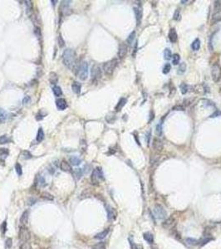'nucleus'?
Returning <instances> with one entry per match:
<instances>
[{
    "label": "nucleus",
    "mask_w": 221,
    "mask_h": 249,
    "mask_svg": "<svg viewBox=\"0 0 221 249\" xmlns=\"http://www.w3.org/2000/svg\"><path fill=\"white\" fill-rule=\"evenodd\" d=\"M62 62H63V64L68 69L75 70L76 66H78L75 51L70 48L64 50L62 53Z\"/></svg>",
    "instance_id": "1"
},
{
    "label": "nucleus",
    "mask_w": 221,
    "mask_h": 249,
    "mask_svg": "<svg viewBox=\"0 0 221 249\" xmlns=\"http://www.w3.org/2000/svg\"><path fill=\"white\" fill-rule=\"evenodd\" d=\"M75 70H76V75H78V77L81 81H85L87 79V76H88V64H87V62H81L79 64H78Z\"/></svg>",
    "instance_id": "2"
},
{
    "label": "nucleus",
    "mask_w": 221,
    "mask_h": 249,
    "mask_svg": "<svg viewBox=\"0 0 221 249\" xmlns=\"http://www.w3.org/2000/svg\"><path fill=\"white\" fill-rule=\"evenodd\" d=\"M104 180V176H103V173L102 170H101V168H97L92 171V176H91V181H92V184L94 185H97L99 184L101 180Z\"/></svg>",
    "instance_id": "3"
},
{
    "label": "nucleus",
    "mask_w": 221,
    "mask_h": 249,
    "mask_svg": "<svg viewBox=\"0 0 221 249\" xmlns=\"http://www.w3.org/2000/svg\"><path fill=\"white\" fill-rule=\"evenodd\" d=\"M117 65V59H112V60H111L109 62H107L103 65L104 72L106 73L107 75H109V76L111 75L112 73H113Z\"/></svg>",
    "instance_id": "4"
},
{
    "label": "nucleus",
    "mask_w": 221,
    "mask_h": 249,
    "mask_svg": "<svg viewBox=\"0 0 221 249\" xmlns=\"http://www.w3.org/2000/svg\"><path fill=\"white\" fill-rule=\"evenodd\" d=\"M212 79L215 82H219L221 79V66L218 63H215L211 68Z\"/></svg>",
    "instance_id": "5"
},
{
    "label": "nucleus",
    "mask_w": 221,
    "mask_h": 249,
    "mask_svg": "<svg viewBox=\"0 0 221 249\" xmlns=\"http://www.w3.org/2000/svg\"><path fill=\"white\" fill-rule=\"evenodd\" d=\"M18 237H19V239L21 241L23 242V243L28 242L29 239L31 238V234H30L28 228L26 227L25 226H21L20 229H19Z\"/></svg>",
    "instance_id": "6"
},
{
    "label": "nucleus",
    "mask_w": 221,
    "mask_h": 249,
    "mask_svg": "<svg viewBox=\"0 0 221 249\" xmlns=\"http://www.w3.org/2000/svg\"><path fill=\"white\" fill-rule=\"evenodd\" d=\"M154 215L157 219H164L166 217V212L162 206L159 204H156L153 209Z\"/></svg>",
    "instance_id": "7"
},
{
    "label": "nucleus",
    "mask_w": 221,
    "mask_h": 249,
    "mask_svg": "<svg viewBox=\"0 0 221 249\" xmlns=\"http://www.w3.org/2000/svg\"><path fill=\"white\" fill-rule=\"evenodd\" d=\"M101 77V70L98 65H94L92 68V81H97Z\"/></svg>",
    "instance_id": "8"
},
{
    "label": "nucleus",
    "mask_w": 221,
    "mask_h": 249,
    "mask_svg": "<svg viewBox=\"0 0 221 249\" xmlns=\"http://www.w3.org/2000/svg\"><path fill=\"white\" fill-rule=\"evenodd\" d=\"M153 149L156 150L157 152H161L163 150V142L162 140H160L159 138H155L153 140V144H152Z\"/></svg>",
    "instance_id": "9"
},
{
    "label": "nucleus",
    "mask_w": 221,
    "mask_h": 249,
    "mask_svg": "<svg viewBox=\"0 0 221 249\" xmlns=\"http://www.w3.org/2000/svg\"><path fill=\"white\" fill-rule=\"evenodd\" d=\"M127 45L126 43H121L120 46H119V50H118V57L119 58H124L126 57V53H127Z\"/></svg>",
    "instance_id": "10"
},
{
    "label": "nucleus",
    "mask_w": 221,
    "mask_h": 249,
    "mask_svg": "<svg viewBox=\"0 0 221 249\" xmlns=\"http://www.w3.org/2000/svg\"><path fill=\"white\" fill-rule=\"evenodd\" d=\"M175 218H173V217H170V218H168L166 220L164 221V223H162V226H163L164 228L169 229V228H171V227L175 225Z\"/></svg>",
    "instance_id": "11"
},
{
    "label": "nucleus",
    "mask_w": 221,
    "mask_h": 249,
    "mask_svg": "<svg viewBox=\"0 0 221 249\" xmlns=\"http://www.w3.org/2000/svg\"><path fill=\"white\" fill-rule=\"evenodd\" d=\"M56 106H57L58 110L63 111L68 107V104H66V101L65 99H63V98H59V99L56 101Z\"/></svg>",
    "instance_id": "12"
},
{
    "label": "nucleus",
    "mask_w": 221,
    "mask_h": 249,
    "mask_svg": "<svg viewBox=\"0 0 221 249\" xmlns=\"http://www.w3.org/2000/svg\"><path fill=\"white\" fill-rule=\"evenodd\" d=\"M134 13L136 19V23H137V25H140L142 18V10L140 7H136V8H134Z\"/></svg>",
    "instance_id": "13"
},
{
    "label": "nucleus",
    "mask_w": 221,
    "mask_h": 249,
    "mask_svg": "<svg viewBox=\"0 0 221 249\" xmlns=\"http://www.w3.org/2000/svg\"><path fill=\"white\" fill-rule=\"evenodd\" d=\"M60 169L62 171L66 172V173H70V172L72 171V166L70 165V164L68 162H66V160H62L60 163Z\"/></svg>",
    "instance_id": "14"
},
{
    "label": "nucleus",
    "mask_w": 221,
    "mask_h": 249,
    "mask_svg": "<svg viewBox=\"0 0 221 249\" xmlns=\"http://www.w3.org/2000/svg\"><path fill=\"white\" fill-rule=\"evenodd\" d=\"M107 218L109 220H114L117 216V212L115 208H111L110 206H107Z\"/></svg>",
    "instance_id": "15"
},
{
    "label": "nucleus",
    "mask_w": 221,
    "mask_h": 249,
    "mask_svg": "<svg viewBox=\"0 0 221 249\" xmlns=\"http://www.w3.org/2000/svg\"><path fill=\"white\" fill-rule=\"evenodd\" d=\"M169 39L171 43H175L177 41V33L175 29L171 28L169 32Z\"/></svg>",
    "instance_id": "16"
},
{
    "label": "nucleus",
    "mask_w": 221,
    "mask_h": 249,
    "mask_svg": "<svg viewBox=\"0 0 221 249\" xmlns=\"http://www.w3.org/2000/svg\"><path fill=\"white\" fill-rule=\"evenodd\" d=\"M49 82H50L51 84H53V85H56L57 83L58 76L57 75V73H55L53 72H50V74H49Z\"/></svg>",
    "instance_id": "17"
},
{
    "label": "nucleus",
    "mask_w": 221,
    "mask_h": 249,
    "mask_svg": "<svg viewBox=\"0 0 221 249\" xmlns=\"http://www.w3.org/2000/svg\"><path fill=\"white\" fill-rule=\"evenodd\" d=\"M81 88H82V86H81V84L78 82H74L72 84V92L76 94H80Z\"/></svg>",
    "instance_id": "18"
},
{
    "label": "nucleus",
    "mask_w": 221,
    "mask_h": 249,
    "mask_svg": "<svg viewBox=\"0 0 221 249\" xmlns=\"http://www.w3.org/2000/svg\"><path fill=\"white\" fill-rule=\"evenodd\" d=\"M126 101H127V100H126V98H121L120 101H118V103L117 105V106H116L115 110L117 111H120L122 108L124 107L125 105L126 104Z\"/></svg>",
    "instance_id": "19"
},
{
    "label": "nucleus",
    "mask_w": 221,
    "mask_h": 249,
    "mask_svg": "<svg viewBox=\"0 0 221 249\" xmlns=\"http://www.w3.org/2000/svg\"><path fill=\"white\" fill-rule=\"evenodd\" d=\"M108 233H109V228H107V229H105L104 231H102V232L97 233L96 236L94 237V238H96V239H99V240L104 239V238L107 236Z\"/></svg>",
    "instance_id": "20"
},
{
    "label": "nucleus",
    "mask_w": 221,
    "mask_h": 249,
    "mask_svg": "<svg viewBox=\"0 0 221 249\" xmlns=\"http://www.w3.org/2000/svg\"><path fill=\"white\" fill-rule=\"evenodd\" d=\"M69 161H70V163L74 166H78L82 163V160L78 156H71L69 159Z\"/></svg>",
    "instance_id": "21"
},
{
    "label": "nucleus",
    "mask_w": 221,
    "mask_h": 249,
    "mask_svg": "<svg viewBox=\"0 0 221 249\" xmlns=\"http://www.w3.org/2000/svg\"><path fill=\"white\" fill-rule=\"evenodd\" d=\"M221 21V9L215 11L212 16V23H217Z\"/></svg>",
    "instance_id": "22"
},
{
    "label": "nucleus",
    "mask_w": 221,
    "mask_h": 249,
    "mask_svg": "<svg viewBox=\"0 0 221 249\" xmlns=\"http://www.w3.org/2000/svg\"><path fill=\"white\" fill-rule=\"evenodd\" d=\"M28 214H29L28 211L23 212V213L22 216H21V218H20V223H21V224L24 225V224H27V221H28Z\"/></svg>",
    "instance_id": "23"
},
{
    "label": "nucleus",
    "mask_w": 221,
    "mask_h": 249,
    "mask_svg": "<svg viewBox=\"0 0 221 249\" xmlns=\"http://www.w3.org/2000/svg\"><path fill=\"white\" fill-rule=\"evenodd\" d=\"M82 174H83L82 169H76L73 170V176H74L76 180H79L82 178Z\"/></svg>",
    "instance_id": "24"
},
{
    "label": "nucleus",
    "mask_w": 221,
    "mask_h": 249,
    "mask_svg": "<svg viewBox=\"0 0 221 249\" xmlns=\"http://www.w3.org/2000/svg\"><path fill=\"white\" fill-rule=\"evenodd\" d=\"M7 118H8L7 112L3 109H2V108H0V123H4L5 121L7 120Z\"/></svg>",
    "instance_id": "25"
},
{
    "label": "nucleus",
    "mask_w": 221,
    "mask_h": 249,
    "mask_svg": "<svg viewBox=\"0 0 221 249\" xmlns=\"http://www.w3.org/2000/svg\"><path fill=\"white\" fill-rule=\"evenodd\" d=\"M143 237H144V239H145L146 242H148L149 243H153V242H154V237H153V235L151 233H144L143 234Z\"/></svg>",
    "instance_id": "26"
},
{
    "label": "nucleus",
    "mask_w": 221,
    "mask_h": 249,
    "mask_svg": "<svg viewBox=\"0 0 221 249\" xmlns=\"http://www.w3.org/2000/svg\"><path fill=\"white\" fill-rule=\"evenodd\" d=\"M199 47H200V41H199V39H198V38H196L191 44V48L194 51H198Z\"/></svg>",
    "instance_id": "27"
},
{
    "label": "nucleus",
    "mask_w": 221,
    "mask_h": 249,
    "mask_svg": "<svg viewBox=\"0 0 221 249\" xmlns=\"http://www.w3.org/2000/svg\"><path fill=\"white\" fill-rule=\"evenodd\" d=\"M8 149H4V148L0 149V160H4L6 158L8 157Z\"/></svg>",
    "instance_id": "28"
},
{
    "label": "nucleus",
    "mask_w": 221,
    "mask_h": 249,
    "mask_svg": "<svg viewBox=\"0 0 221 249\" xmlns=\"http://www.w3.org/2000/svg\"><path fill=\"white\" fill-rule=\"evenodd\" d=\"M135 37H136V32L133 31L132 33L129 35L127 39H126V43H128L129 46H131V45L133 43V42H134V40H135Z\"/></svg>",
    "instance_id": "29"
},
{
    "label": "nucleus",
    "mask_w": 221,
    "mask_h": 249,
    "mask_svg": "<svg viewBox=\"0 0 221 249\" xmlns=\"http://www.w3.org/2000/svg\"><path fill=\"white\" fill-rule=\"evenodd\" d=\"M44 139V132H43V130L42 128H39L37 131V140L38 142H41L43 141Z\"/></svg>",
    "instance_id": "30"
},
{
    "label": "nucleus",
    "mask_w": 221,
    "mask_h": 249,
    "mask_svg": "<svg viewBox=\"0 0 221 249\" xmlns=\"http://www.w3.org/2000/svg\"><path fill=\"white\" fill-rule=\"evenodd\" d=\"M52 92H53V94L55 95V96H60L62 94V89H61V87L60 86H53V88H52Z\"/></svg>",
    "instance_id": "31"
},
{
    "label": "nucleus",
    "mask_w": 221,
    "mask_h": 249,
    "mask_svg": "<svg viewBox=\"0 0 221 249\" xmlns=\"http://www.w3.org/2000/svg\"><path fill=\"white\" fill-rule=\"evenodd\" d=\"M164 57L166 60H170V59L172 57V53H171V51L169 48H166L164 51Z\"/></svg>",
    "instance_id": "32"
},
{
    "label": "nucleus",
    "mask_w": 221,
    "mask_h": 249,
    "mask_svg": "<svg viewBox=\"0 0 221 249\" xmlns=\"http://www.w3.org/2000/svg\"><path fill=\"white\" fill-rule=\"evenodd\" d=\"M185 242H186V243L188 245H189V246H195V245L199 244V242L197 240L194 239V238H190V237L186 238V239H185Z\"/></svg>",
    "instance_id": "33"
},
{
    "label": "nucleus",
    "mask_w": 221,
    "mask_h": 249,
    "mask_svg": "<svg viewBox=\"0 0 221 249\" xmlns=\"http://www.w3.org/2000/svg\"><path fill=\"white\" fill-rule=\"evenodd\" d=\"M186 71V64H185V62H182L181 64L179 66V69H178V73L179 74H183L185 73V72Z\"/></svg>",
    "instance_id": "34"
},
{
    "label": "nucleus",
    "mask_w": 221,
    "mask_h": 249,
    "mask_svg": "<svg viewBox=\"0 0 221 249\" xmlns=\"http://www.w3.org/2000/svg\"><path fill=\"white\" fill-rule=\"evenodd\" d=\"M41 197L43 198H44V199H47V200H53V197H52V195H51L47 192H43V194H41Z\"/></svg>",
    "instance_id": "35"
},
{
    "label": "nucleus",
    "mask_w": 221,
    "mask_h": 249,
    "mask_svg": "<svg viewBox=\"0 0 221 249\" xmlns=\"http://www.w3.org/2000/svg\"><path fill=\"white\" fill-rule=\"evenodd\" d=\"M21 157H22L23 160H29L33 156H32V155H31V154L28 151H27V150H24V151H23L22 154H21Z\"/></svg>",
    "instance_id": "36"
},
{
    "label": "nucleus",
    "mask_w": 221,
    "mask_h": 249,
    "mask_svg": "<svg viewBox=\"0 0 221 249\" xmlns=\"http://www.w3.org/2000/svg\"><path fill=\"white\" fill-rule=\"evenodd\" d=\"M92 249H106V244L104 243H98L97 244H95L94 246H92Z\"/></svg>",
    "instance_id": "37"
},
{
    "label": "nucleus",
    "mask_w": 221,
    "mask_h": 249,
    "mask_svg": "<svg viewBox=\"0 0 221 249\" xmlns=\"http://www.w3.org/2000/svg\"><path fill=\"white\" fill-rule=\"evenodd\" d=\"M180 92L182 94H186L188 92V86L187 84L185 83H181V85L180 86Z\"/></svg>",
    "instance_id": "38"
},
{
    "label": "nucleus",
    "mask_w": 221,
    "mask_h": 249,
    "mask_svg": "<svg viewBox=\"0 0 221 249\" xmlns=\"http://www.w3.org/2000/svg\"><path fill=\"white\" fill-rule=\"evenodd\" d=\"M150 164H151V165L154 166L155 165V164H159V155H152L151 156V159H150Z\"/></svg>",
    "instance_id": "39"
},
{
    "label": "nucleus",
    "mask_w": 221,
    "mask_h": 249,
    "mask_svg": "<svg viewBox=\"0 0 221 249\" xmlns=\"http://www.w3.org/2000/svg\"><path fill=\"white\" fill-rule=\"evenodd\" d=\"M180 55L179 54H175L172 57V63L174 65H178L179 62H180Z\"/></svg>",
    "instance_id": "40"
},
{
    "label": "nucleus",
    "mask_w": 221,
    "mask_h": 249,
    "mask_svg": "<svg viewBox=\"0 0 221 249\" xmlns=\"http://www.w3.org/2000/svg\"><path fill=\"white\" fill-rule=\"evenodd\" d=\"M9 141H10V139L7 135H2V136H0V144H2V145H3V144L8 143Z\"/></svg>",
    "instance_id": "41"
},
{
    "label": "nucleus",
    "mask_w": 221,
    "mask_h": 249,
    "mask_svg": "<svg viewBox=\"0 0 221 249\" xmlns=\"http://www.w3.org/2000/svg\"><path fill=\"white\" fill-rule=\"evenodd\" d=\"M15 170H16L17 174H18L19 176H21V175H22V174H23V170H22V166H21V164L19 163H17L16 164Z\"/></svg>",
    "instance_id": "42"
},
{
    "label": "nucleus",
    "mask_w": 221,
    "mask_h": 249,
    "mask_svg": "<svg viewBox=\"0 0 221 249\" xmlns=\"http://www.w3.org/2000/svg\"><path fill=\"white\" fill-rule=\"evenodd\" d=\"M170 69H171V66L170 63H166V65H165L164 68H163V73L164 74H168L170 72Z\"/></svg>",
    "instance_id": "43"
},
{
    "label": "nucleus",
    "mask_w": 221,
    "mask_h": 249,
    "mask_svg": "<svg viewBox=\"0 0 221 249\" xmlns=\"http://www.w3.org/2000/svg\"><path fill=\"white\" fill-rule=\"evenodd\" d=\"M12 245H13L12 238H8V239H6V241H5V248L6 249H10L12 247Z\"/></svg>",
    "instance_id": "44"
},
{
    "label": "nucleus",
    "mask_w": 221,
    "mask_h": 249,
    "mask_svg": "<svg viewBox=\"0 0 221 249\" xmlns=\"http://www.w3.org/2000/svg\"><path fill=\"white\" fill-rule=\"evenodd\" d=\"M156 134L158 136L162 135V124H158L156 125Z\"/></svg>",
    "instance_id": "45"
},
{
    "label": "nucleus",
    "mask_w": 221,
    "mask_h": 249,
    "mask_svg": "<svg viewBox=\"0 0 221 249\" xmlns=\"http://www.w3.org/2000/svg\"><path fill=\"white\" fill-rule=\"evenodd\" d=\"M180 9H179V8H177L176 10H175V13H174V17H173V18L175 19V20H180Z\"/></svg>",
    "instance_id": "46"
},
{
    "label": "nucleus",
    "mask_w": 221,
    "mask_h": 249,
    "mask_svg": "<svg viewBox=\"0 0 221 249\" xmlns=\"http://www.w3.org/2000/svg\"><path fill=\"white\" fill-rule=\"evenodd\" d=\"M20 249H32V248H31V244L28 243V242H26V243H23L22 245H21Z\"/></svg>",
    "instance_id": "47"
},
{
    "label": "nucleus",
    "mask_w": 221,
    "mask_h": 249,
    "mask_svg": "<svg viewBox=\"0 0 221 249\" xmlns=\"http://www.w3.org/2000/svg\"><path fill=\"white\" fill-rule=\"evenodd\" d=\"M58 45H59V47H62L63 46H64V40L62 39L61 35H59V36H58Z\"/></svg>",
    "instance_id": "48"
},
{
    "label": "nucleus",
    "mask_w": 221,
    "mask_h": 249,
    "mask_svg": "<svg viewBox=\"0 0 221 249\" xmlns=\"http://www.w3.org/2000/svg\"><path fill=\"white\" fill-rule=\"evenodd\" d=\"M212 240H213V238H212V237H209V238L207 237V238H205V240H203V241L201 242L200 245H201V246H205V244H207L208 243H209V242H210V241H212Z\"/></svg>",
    "instance_id": "49"
},
{
    "label": "nucleus",
    "mask_w": 221,
    "mask_h": 249,
    "mask_svg": "<svg viewBox=\"0 0 221 249\" xmlns=\"http://www.w3.org/2000/svg\"><path fill=\"white\" fill-rule=\"evenodd\" d=\"M38 184L40 185L41 187H44L45 186V180H44V178L43 177H40L39 178V180H38Z\"/></svg>",
    "instance_id": "50"
},
{
    "label": "nucleus",
    "mask_w": 221,
    "mask_h": 249,
    "mask_svg": "<svg viewBox=\"0 0 221 249\" xmlns=\"http://www.w3.org/2000/svg\"><path fill=\"white\" fill-rule=\"evenodd\" d=\"M220 6H221V2L220 1H215V9L216 11H218L220 8Z\"/></svg>",
    "instance_id": "51"
},
{
    "label": "nucleus",
    "mask_w": 221,
    "mask_h": 249,
    "mask_svg": "<svg viewBox=\"0 0 221 249\" xmlns=\"http://www.w3.org/2000/svg\"><path fill=\"white\" fill-rule=\"evenodd\" d=\"M219 115H221V111H216L213 115H210V117H211V118H214V117L219 116Z\"/></svg>",
    "instance_id": "52"
},
{
    "label": "nucleus",
    "mask_w": 221,
    "mask_h": 249,
    "mask_svg": "<svg viewBox=\"0 0 221 249\" xmlns=\"http://www.w3.org/2000/svg\"><path fill=\"white\" fill-rule=\"evenodd\" d=\"M173 110L174 111H184L185 108L182 106H175L173 107Z\"/></svg>",
    "instance_id": "53"
},
{
    "label": "nucleus",
    "mask_w": 221,
    "mask_h": 249,
    "mask_svg": "<svg viewBox=\"0 0 221 249\" xmlns=\"http://www.w3.org/2000/svg\"><path fill=\"white\" fill-rule=\"evenodd\" d=\"M2 230H3V233H4L7 230V223L6 222H3V225H2Z\"/></svg>",
    "instance_id": "54"
},
{
    "label": "nucleus",
    "mask_w": 221,
    "mask_h": 249,
    "mask_svg": "<svg viewBox=\"0 0 221 249\" xmlns=\"http://www.w3.org/2000/svg\"><path fill=\"white\" fill-rule=\"evenodd\" d=\"M29 101H30V97H29V96H26V97L23 99V104H27V103L29 102Z\"/></svg>",
    "instance_id": "55"
},
{
    "label": "nucleus",
    "mask_w": 221,
    "mask_h": 249,
    "mask_svg": "<svg viewBox=\"0 0 221 249\" xmlns=\"http://www.w3.org/2000/svg\"><path fill=\"white\" fill-rule=\"evenodd\" d=\"M150 134H151V132H150V131H149V133H147V135H146V142H147V144H149V143H150Z\"/></svg>",
    "instance_id": "56"
},
{
    "label": "nucleus",
    "mask_w": 221,
    "mask_h": 249,
    "mask_svg": "<svg viewBox=\"0 0 221 249\" xmlns=\"http://www.w3.org/2000/svg\"><path fill=\"white\" fill-rule=\"evenodd\" d=\"M135 249H143L142 245L141 244H136L135 245Z\"/></svg>",
    "instance_id": "57"
}]
</instances>
